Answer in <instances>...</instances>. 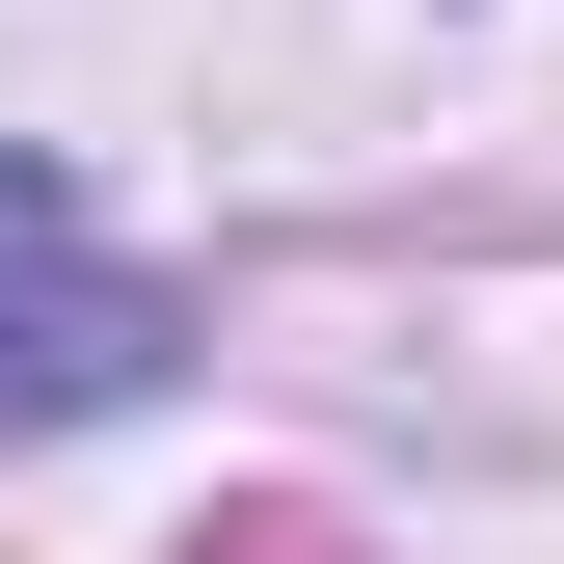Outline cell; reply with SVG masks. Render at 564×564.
<instances>
[{
	"instance_id": "7a4b0ae2",
	"label": "cell",
	"mask_w": 564,
	"mask_h": 564,
	"mask_svg": "<svg viewBox=\"0 0 564 564\" xmlns=\"http://www.w3.org/2000/svg\"><path fill=\"white\" fill-rule=\"evenodd\" d=\"M162 564H349V511H296V484H269V511H188Z\"/></svg>"
},
{
	"instance_id": "6da1fadb",
	"label": "cell",
	"mask_w": 564,
	"mask_h": 564,
	"mask_svg": "<svg viewBox=\"0 0 564 564\" xmlns=\"http://www.w3.org/2000/svg\"><path fill=\"white\" fill-rule=\"evenodd\" d=\"M188 349L162 269H82V242H0V431H82V403H134Z\"/></svg>"
}]
</instances>
